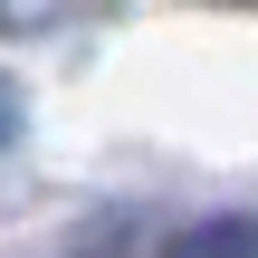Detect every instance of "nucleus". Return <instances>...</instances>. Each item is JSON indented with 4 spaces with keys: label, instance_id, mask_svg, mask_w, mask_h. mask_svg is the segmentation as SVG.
<instances>
[{
    "label": "nucleus",
    "instance_id": "obj_1",
    "mask_svg": "<svg viewBox=\"0 0 258 258\" xmlns=\"http://www.w3.org/2000/svg\"><path fill=\"white\" fill-rule=\"evenodd\" d=\"M163 258H258V220H201V230L163 239Z\"/></svg>",
    "mask_w": 258,
    "mask_h": 258
},
{
    "label": "nucleus",
    "instance_id": "obj_2",
    "mask_svg": "<svg viewBox=\"0 0 258 258\" xmlns=\"http://www.w3.org/2000/svg\"><path fill=\"white\" fill-rule=\"evenodd\" d=\"M67 0H0V29H48Z\"/></svg>",
    "mask_w": 258,
    "mask_h": 258
},
{
    "label": "nucleus",
    "instance_id": "obj_3",
    "mask_svg": "<svg viewBox=\"0 0 258 258\" xmlns=\"http://www.w3.org/2000/svg\"><path fill=\"white\" fill-rule=\"evenodd\" d=\"M10 134H19V86L0 77V144H10Z\"/></svg>",
    "mask_w": 258,
    "mask_h": 258
}]
</instances>
